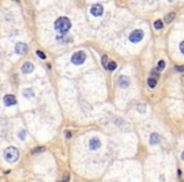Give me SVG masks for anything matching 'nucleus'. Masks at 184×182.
Instances as JSON below:
<instances>
[{
  "instance_id": "f257e3e1",
  "label": "nucleus",
  "mask_w": 184,
  "mask_h": 182,
  "mask_svg": "<svg viewBox=\"0 0 184 182\" xmlns=\"http://www.w3.org/2000/svg\"><path fill=\"white\" fill-rule=\"evenodd\" d=\"M54 28L58 32V33L61 34H66L67 32L71 29V22H69V19L67 17H61L58 18L56 22H54Z\"/></svg>"
},
{
  "instance_id": "f03ea898",
  "label": "nucleus",
  "mask_w": 184,
  "mask_h": 182,
  "mask_svg": "<svg viewBox=\"0 0 184 182\" xmlns=\"http://www.w3.org/2000/svg\"><path fill=\"white\" fill-rule=\"evenodd\" d=\"M4 158L8 161L9 163H14L19 158V151L15 147H8L4 151Z\"/></svg>"
},
{
  "instance_id": "7ed1b4c3",
  "label": "nucleus",
  "mask_w": 184,
  "mask_h": 182,
  "mask_svg": "<svg viewBox=\"0 0 184 182\" xmlns=\"http://www.w3.org/2000/svg\"><path fill=\"white\" fill-rule=\"evenodd\" d=\"M71 61H72V63H75V65H82V63L86 61V53L83 51H78V52L73 53Z\"/></svg>"
},
{
  "instance_id": "20e7f679",
  "label": "nucleus",
  "mask_w": 184,
  "mask_h": 182,
  "mask_svg": "<svg viewBox=\"0 0 184 182\" xmlns=\"http://www.w3.org/2000/svg\"><path fill=\"white\" fill-rule=\"evenodd\" d=\"M142 38H144V32H142L141 29L132 30L130 33V36H129V39L132 42V43H138V42H140Z\"/></svg>"
},
{
  "instance_id": "39448f33",
  "label": "nucleus",
  "mask_w": 184,
  "mask_h": 182,
  "mask_svg": "<svg viewBox=\"0 0 184 182\" xmlns=\"http://www.w3.org/2000/svg\"><path fill=\"white\" fill-rule=\"evenodd\" d=\"M91 14L95 15V17H101L102 14H104V8H102L101 4H94L91 6Z\"/></svg>"
},
{
  "instance_id": "423d86ee",
  "label": "nucleus",
  "mask_w": 184,
  "mask_h": 182,
  "mask_svg": "<svg viewBox=\"0 0 184 182\" xmlns=\"http://www.w3.org/2000/svg\"><path fill=\"white\" fill-rule=\"evenodd\" d=\"M88 147H90V149L91 151H97V149H100V147H101V141L98 138H91L90 139V143H88Z\"/></svg>"
},
{
  "instance_id": "0eeeda50",
  "label": "nucleus",
  "mask_w": 184,
  "mask_h": 182,
  "mask_svg": "<svg viewBox=\"0 0 184 182\" xmlns=\"http://www.w3.org/2000/svg\"><path fill=\"white\" fill-rule=\"evenodd\" d=\"M15 52L18 53V55H25V53L28 52V46H27L25 43H23V42L17 43V46H15Z\"/></svg>"
},
{
  "instance_id": "6e6552de",
  "label": "nucleus",
  "mask_w": 184,
  "mask_h": 182,
  "mask_svg": "<svg viewBox=\"0 0 184 182\" xmlns=\"http://www.w3.org/2000/svg\"><path fill=\"white\" fill-rule=\"evenodd\" d=\"M5 106H12V105H15L17 104V98L14 95H5L4 99H3Z\"/></svg>"
},
{
  "instance_id": "1a4fd4ad",
  "label": "nucleus",
  "mask_w": 184,
  "mask_h": 182,
  "mask_svg": "<svg viewBox=\"0 0 184 182\" xmlns=\"http://www.w3.org/2000/svg\"><path fill=\"white\" fill-rule=\"evenodd\" d=\"M117 83H119L120 87L125 89V87H127L129 85H130V79H129L127 76H120V77L117 79Z\"/></svg>"
},
{
  "instance_id": "9d476101",
  "label": "nucleus",
  "mask_w": 184,
  "mask_h": 182,
  "mask_svg": "<svg viewBox=\"0 0 184 182\" xmlns=\"http://www.w3.org/2000/svg\"><path fill=\"white\" fill-rule=\"evenodd\" d=\"M34 70V66H33V63H30V62H25L23 63V66H22V71L24 73H30Z\"/></svg>"
},
{
  "instance_id": "9b49d317",
  "label": "nucleus",
  "mask_w": 184,
  "mask_h": 182,
  "mask_svg": "<svg viewBox=\"0 0 184 182\" xmlns=\"http://www.w3.org/2000/svg\"><path fill=\"white\" fill-rule=\"evenodd\" d=\"M160 142V135L158 133H153L150 135V143L151 144H158Z\"/></svg>"
},
{
  "instance_id": "f8f14e48",
  "label": "nucleus",
  "mask_w": 184,
  "mask_h": 182,
  "mask_svg": "<svg viewBox=\"0 0 184 182\" xmlns=\"http://www.w3.org/2000/svg\"><path fill=\"white\" fill-rule=\"evenodd\" d=\"M116 67H117V63H116L115 61H109V65H107L106 70L112 72V71H115V70H116Z\"/></svg>"
},
{
  "instance_id": "ddd939ff",
  "label": "nucleus",
  "mask_w": 184,
  "mask_h": 182,
  "mask_svg": "<svg viewBox=\"0 0 184 182\" xmlns=\"http://www.w3.org/2000/svg\"><path fill=\"white\" fill-rule=\"evenodd\" d=\"M23 95H24V98H27V99H32L34 96V92H33L32 89H25L23 91Z\"/></svg>"
},
{
  "instance_id": "4468645a",
  "label": "nucleus",
  "mask_w": 184,
  "mask_h": 182,
  "mask_svg": "<svg viewBox=\"0 0 184 182\" xmlns=\"http://www.w3.org/2000/svg\"><path fill=\"white\" fill-rule=\"evenodd\" d=\"M46 151V148L44 147H35L32 149V154H38V153H42Z\"/></svg>"
},
{
  "instance_id": "2eb2a0df",
  "label": "nucleus",
  "mask_w": 184,
  "mask_h": 182,
  "mask_svg": "<svg viewBox=\"0 0 184 182\" xmlns=\"http://www.w3.org/2000/svg\"><path fill=\"white\" fill-rule=\"evenodd\" d=\"M150 77L158 80V77H159V71H158V68H154V70L150 71Z\"/></svg>"
},
{
  "instance_id": "dca6fc26",
  "label": "nucleus",
  "mask_w": 184,
  "mask_h": 182,
  "mask_svg": "<svg viewBox=\"0 0 184 182\" xmlns=\"http://www.w3.org/2000/svg\"><path fill=\"white\" fill-rule=\"evenodd\" d=\"M148 85H149V87H150V89H154V87L156 86V80L149 77V79H148Z\"/></svg>"
},
{
  "instance_id": "f3484780",
  "label": "nucleus",
  "mask_w": 184,
  "mask_h": 182,
  "mask_svg": "<svg viewBox=\"0 0 184 182\" xmlns=\"http://www.w3.org/2000/svg\"><path fill=\"white\" fill-rule=\"evenodd\" d=\"M174 18H175V14H174V13H169L168 15H165V18H164V20H165V22H167V23H170V22H171V20H173V19H174Z\"/></svg>"
},
{
  "instance_id": "a211bd4d",
  "label": "nucleus",
  "mask_w": 184,
  "mask_h": 182,
  "mask_svg": "<svg viewBox=\"0 0 184 182\" xmlns=\"http://www.w3.org/2000/svg\"><path fill=\"white\" fill-rule=\"evenodd\" d=\"M101 62H102V66H104L105 68L107 67V65H109V58H107V56L106 55H104L101 57Z\"/></svg>"
},
{
  "instance_id": "6ab92c4d",
  "label": "nucleus",
  "mask_w": 184,
  "mask_h": 182,
  "mask_svg": "<svg viewBox=\"0 0 184 182\" xmlns=\"http://www.w3.org/2000/svg\"><path fill=\"white\" fill-rule=\"evenodd\" d=\"M164 68H165V61L160 60V61L158 62V71H163Z\"/></svg>"
},
{
  "instance_id": "aec40b11",
  "label": "nucleus",
  "mask_w": 184,
  "mask_h": 182,
  "mask_svg": "<svg viewBox=\"0 0 184 182\" xmlns=\"http://www.w3.org/2000/svg\"><path fill=\"white\" fill-rule=\"evenodd\" d=\"M154 27L156 29H161L163 28V20H155V22H154Z\"/></svg>"
},
{
  "instance_id": "412c9836",
  "label": "nucleus",
  "mask_w": 184,
  "mask_h": 182,
  "mask_svg": "<svg viewBox=\"0 0 184 182\" xmlns=\"http://www.w3.org/2000/svg\"><path fill=\"white\" fill-rule=\"evenodd\" d=\"M25 135H27V132H25L24 129H22V130L19 132V134H18V137L22 139V141H24V139H25Z\"/></svg>"
},
{
  "instance_id": "4be33fe9",
  "label": "nucleus",
  "mask_w": 184,
  "mask_h": 182,
  "mask_svg": "<svg viewBox=\"0 0 184 182\" xmlns=\"http://www.w3.org/2000/svg\"><path fill=\"white\" fill-rule=\"evenodd\" d=\"M35 53H37V56H38L39 58H42V60H46V58H47V57H46V55H44V53H43L42 51H37Z\"/></svg>"
},
{
  "instance_id": "5701e85b",
  "label": "nucleus",
  "mask_w": 184,
  "mask_h": 182,
  "mask_svg": "<svg viewBox=\"0 0 184 182\" xmlns=\"http://www.w3.org/2000/svg\"><path fill=\"white\" fill-rule=\"evenodd\" d=\"M69 181V173L68 172H66L64 173V176L62 177V181H61V182H68Z\"/></svg>"
},
{
  "instance_id": "b1692460",
  "label": "nucleus",
  "mask_w": 184,
  "mask_h": 182,
  "mask_svg": "<svg viewBox=\"0 0 184 182\" xmlns=\"http://www.w3.org/2000/svg\"><path fill=\"white\" fill-rule=\"evenodd\" d=\"M145 108H146V105H139V106H138L139 113H144V111H145Z\"/></svg>"
},
{
  "instance_id": "393cba45",
  "label": "nucleus",
  "mask_w": 184,
  "mask_h": 182,
  "mask_svg": "<svg viewBox=\"0 0 184 182\" xmlns=\"http://www.w3.org/2000/svg\"><path fill=\"white\" fill-rule=\"evenodd\" d=\"M177 72H184V66H175Z\"/></svg>"
},
{
  "instance_id": "a878e982",
  "label": "nucleus",
  "mask_w": 184,
  "mask_h": 182,
  "mask_svg": "<svg viewBox=\"0 0 184 182\" xmlns=\"http://www.w3.org/2000/svg\"><path fill=\"white\" fill-rule=\"evenodd\" d=\"M179 48H180V51H182V53H183V55H184V41L182 42V43L179 45Z\"/></svg>"
},
{
  "instance_id": "bb28decb",
  "label": "nucleus",
  "mask_w": 184,
  "mask_h": 182,
  "mask_svg": "<svg viewBox=\"0 0 184 182\" xmlns=\"http://www.w3.org/2000/svg\"><path fill=\"white\" fill-rule=\"evenodd\" d=\"M71 137H72V133H71L69 130H67V132H66V138H67V139H69Z\"/></svg>"
},
{
  "instance_id": "cd10ccee",
  "label": "nucleus",
  "mask_w": 184,
  "mask_h": 182,
  "mask_svg": "<svg viewBox=\"0 0 184 182\" xmlns=\"http://www.w3.org/2000/svg\"><path fill=\"white\" fill-rule=\"evenodd\" d=\"M159 180H160V181H164V180H165V177H164V176H163V175H160V177H159Z\"/></svg>"
},
{
  "instance_id": "c85d7f7f",
  "label": "nucleus",
  "mask_w": 184,
  "mask_h": 182,
  "mask_svg": "<svg viewBox=\"0 0 184 182\" xmlns=\"http://www.w3.org/2000/svg\"><path fill=\"white\" fill-rule=\"evenodd\" d=\"M182 159H183V161H184V152H183V153H182Z\"/></svg>"
}]
</instances>
